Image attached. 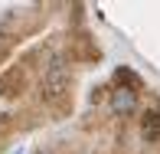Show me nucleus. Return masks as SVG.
<instances>
[{
    "label": "nucleus",
    "instance_id": "f03ea898",
    "mask_svg": "<svg viewBox=\"0 0 160 154\" xmlns=\"http://www.w3.org/2000/svg\"><path fill=\"white\" fill-rule=\"evenodd\" d=\"M131 108H134V92L131 89H118L114 92V112L124 115V112H131Z\"/></svg>",
    "mask_w": 160,
    "mask_h": 154
},
{
    "label": "nucleus",
    "instance_id": "f257e3e1",
    "mask_svg": "<svg viewBox=\"0 0 160 154\" xmlns=\"http://www.w3.org/2000/svg\"><path fill=\"white\" fill-rule=\"evenodd\" d=\"M42 92H46L49 98L65 92V66H62V59H52V62L46 66V76H42Z\"/></svg>",
    "mask_w": 160,
    "mask_h": 154
},
{
    "label": "nucleus",
    "instance_id": "7ed1b4c3",
    "mask_svg": "<svg viewBox=\"0 0 160 154\" xmlns=\"http://www.w3.org/2000/svg\"><path fill=\"white\" fill-rule=\"evenodd\" d=\"M144 138H147V141L160 138V112H147L144 115Z\"/></svg>",
    "mask_w": 160,
    "mask_h": 154
},
{
    "label": "nucleus",
    "instance_id": "20e7f679",
    "mask_svg": "<svg viewBox=\"0 0 160 154\" xmlns=\"http://www.w3.org/2000/svg\"><path fill=\"white\" fill-rule=\"evenodd\" d=\"M10 154H20V151H10Z\"/></svg>",
    "mask_w": 160,
    "mask_h": 154
}]
</instances>
